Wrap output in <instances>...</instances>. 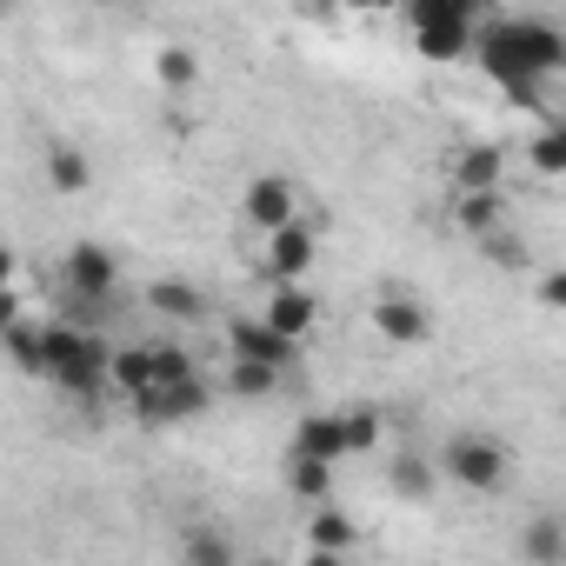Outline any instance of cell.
<instances>
[{"mask_svg":"<svg viewBox=\"0 0 566 566\" xmlns=\"http://www.w3.org/2000/svg\"><path fill=\"white\" fill-rule=\"evenodd\" d=\"M473 54L513 101H539V81L566 67V34L539 14H486Z\"/></svg>","mask_w":566,"mask_h":566,"instance_id":"obj_1","label":"cell"},{"mask_svg":"<svg viewBox=\"0 0 566 566\" xmlns=\"http://www.w3.org/2000/svg\"><path fill=\"white\" fill-rule=\"evenodd\" d=\"M41 360H48V380L74 400H94L101 387H114V354L101 334L74 327V321H41Z\"/></svg>","mask_w":566,"mask_h":566,"instance_id":"obj_2","label":"cell"},{"mask_svg":"<svg viewBox=\"0 0 566 566\" xmlns=\"http://www.w3.org/2000/svg\"><path fill=\"white\" fill-rule=\"evenodd\" d=\"M480 21H486V14L473 8V0H420V8L407 14V28H413V41H420L427 61H460V54H473Z\"/></svg>","mask_w":566,"mask_h":566,"instance_id":"obj_3","label":"cell"},{"mask_svg":"<svg viewBox=\"0 0 566 566\" xmlns=\"http://www.w3.org/2000/svg\"><path fill=\"white\" fill-rule=\"evenodd\" d=\"M440 473H447L460 493H500V486H506V447H500L486 427H460V433H447V447H440Z\"/></svg>","mask_w":566,"mask_h":566,"instance_id":"obj_4","label":"cell"},{"mask_svg":"<svg viewBox=\"0 0 566 566\" xmlns=\"http://www.w3.org/2000/svg\"><path fill=\"white\" fill-rule=\"evenodd\" d=\"M321 260V233L307 227V220H294V227H280V233H266L260 240V280L266 287H307V266Z\"/></svg>","mask_w":566,"mask_h":566,"instance_id":"obj_5","label":"cell"},{"mask_svg":"<svg viewBox=\"0 0 566 566\" xmlns=\"http://www.w3.org/2000/svg\"><path fill=\"white\" fill-rule=\"evenodd\" d=\"M227 354L247 360V367H273V374H287V367L301 360V347L280 340L260 314H227Z\"/></svg>","mask_w":566,"mask_h":566,"instance_id":"obj_6","label":"cell"},{"mask_svg":"<svg viewBox=\"0 0 566 566\" xmlns=\"http://www.w3.org/2000/svg\"><path fill=\"white\" fill-rule=\"evenodd\" d=\"M61 280L74 287L81 307H101V301H114V287H120V266H114V253H107L101 240H81V247H67Z\"/></svg>","mask_w":566,"mask_h":566,"instance_id":"obj_7","label":"cell"},{"mask_svg":"<svg viewBox=\"0 0 566 566\" xmlns=\"http://www.w3.org/2000/svg\"><path fill=\"white\" fill-rule=\"evenodd\" d=\"M240 213H247V227L266 240V233H280V227H294V220H301V193H294V180L260 174V180L240 193Z\"/></svg>","mask_w":566,"mask_h":566,"instance_id":"obj_8","label":"cell"},{"mask_svg":"<svg viewBox=\"0 0 566 566\" xmlns=\"http://www.w3.org/2000/svg\"><path fill=\"white\" fill-rule=\"evenodd\" d=\"M367 321H374V334L394 340V347H420V340H433V307L413 301V294H380V301L367 307Z\"/></svg>","mask_w":566,"mask_h":566,"instance_id":"obj_9","label":"cell"},{"mask_svg":"<svg viewBox=\"0 0 566 566\" xmlns=\"http://www.w3.org/2000/svg\"><path fill=\"white\" fill-rule=\"evenodd\" d=\"M260 321H266L280 340H294V347H301V340L321 327V294H314V287H266Z\"/></svg>","mask_w":566,"mask_h":566,"instance_id":"obj_10","label":"cell"},{"mask_svg":"<svg viewBox=\"0 0 566 566\" xmlns=\"http://www.w3.org/2000/svg\"><path fill=\"white\" fill-rule=\"evenodd\" d=\"M207 407V380H180V387H147L140 400H134V420L140 427H180V420H193Z\"/></svg>","mask_w":566,"mask_h":566,"instance_id":"obj_11","label":"cell"},{"mask_svg":"<svg viewBox=\"0 0 566 566\" xmlns=\"http://www.w3.org/2000/svg\"><path fill=\"white\" fill-rule=\"evenodd\" d=\"M453 180H460V193H500V180H506V154H500L493 140H473V147L453 154Z\"/></svg>","mask_w":566,"mask_h":566,"instance_id":"obj_12","label":"cell"},{"mask_svg":"<svg viewBox=\"0 0 566 566\" xmlns=\"http://www.w3.org/2000/svg\"><path fill=\"white\" fill-rule=\"evenodd\" d=\"M294 453L301 460H327V467H340L354 447H347V420L340 413H307L301 420V433H294Z\"/></svg>","mask_w":566,"mask_h":566,"instance_id":"obj_13","label":"cell"},{"mask_svg":"<svg viewBox=\"0 0 566 566\" xmlns=\"http://www.w3.org/2000/svg\"><path fill=\"white\" fill-rule=\"evenodd\" d=\"M520 559H526V566H566V520L533 513V520L520 526Z\"/></svg>","mask_w":566,"mask_h":566,"instance_id":"obj_14","label":"cell"},{"mask_svg":"<svg viewBox=\"0 0 566 566\" xmlns=\"http://www.w3.org/2000/svg\"><path fill=\"white\" fill-rule=\"evenodd\" d=\"M240 553H233V539L220 533V526H187L180 533V566H233Z\"/></svg>","mask_w":566,"mask_h":566,"instance_id":"obj_15","label":"cell"},{"mask_svg":"<svg viewBox=\"0 0 566 566\" xmlns=\"http://www.w3.org/2000/svg\"><path fill=\"white\" fill-rule=\"evenodd\" d=\"M354 539H360V533H354V520H347L340 506H314V513H307V546H314V553H347Z\"/></svg>","mask_w":566,"mask_h":566,"instance_id":"obj_16","label":"cell"},{"mask_svg":"<svg viewBox=\"0 0 566 566\" xmlns=\"http://www.w3.org/2000/svg\"><path fill=\"white\" fill-rule=\"evenodd\" d=\"M147 301H154V314H167V321H200V314H207V294L187 287V280H154Z\"/></svg>","mask_w":566,"mask_h":566,"instance_id":"obj_17","label":"cell"},{"mask_svg":"<svg viewBox=\"0 0 566 566\" xmlns=\"http://www.w3.org/2000/svg\"><path fill=\"white\" fill-rule=\"evenodd\" d=\"M114 394H127V400H140L147 387H154V347H120L114 354Z\"/></svg>","mask_w":566,"mask_h":566,"instance_id":"obj_18","label":"cell"},{"mask_svg":"<svg viewBox=\"0 0 566 566\" xmlns=\"http://www.w3.org/2000/svg\"><path fill=\"white\" fill-rule=\"evenodd\" d=\"M473 240H486V233H500L506 227V200L500 193H460V213H453Z\"/></svg>","mask_w":566,"mask_h":566,"instance_id":"obj_19","label":"cell"},{"mask_svg":"<svg viewBox=\"0 0 566 566\" xmlns=\"http://www.w3.org/2000/svg\"><path fill=\"white\" fill-rule=\"evenodd\" d=\"M287 486H294L307 506H327V493H334V467H327V460H301V453H294V460H287Z\"/></svg>","mask_w":566,"mask_h":566,"instance_id":"obj_20","label":"cell"},{"mask_svg":"<svg viewBox=\"0 0 566 566\" xmlns=\"http://www.w3.org/2000/svg\"><path fill=\"white\" fill-rule=\"evenodd\" d=\"M48 180H54L61 193H81V187L94 180V167H87V154H81V147H67V140H61V147H48Z\"/></svg>","mask_w":566,"mask_h":566,"instance_id":"obj_21","label":"cell"},{"mask_svg":"<svg viewBox=\"0 0 566 566\" xmlns=\"http://www.w3.org/2000/svg\"><path fill=\"white\" fill-rule=\"evenodd\" d=\"M180 380H200L193 354L174 347V340H154V387H180Z\"/></svg>","mask_w":566,"mask_h":566,"instance_id":"obj_22","label":"cell"},{"mask_svg":"<svg viewBox=\"0 0 566 566\" xmlns=\"http://www.w3.org/2000/svg\"><path fill=\"white\" fill-rule=\"evenodd\" d=\"M154 74H160V87H193V81H200V61H193V48L174 41V48L154 54Z\"/></svg>","mask_w":566,"mask_h":566,"instance_id":"obj_23","label":"cell"},{"mask_svg":"<svg viewBox=\"0 0 566 566\" xmlns=\"http://www.w3.org/2000/svg\"><path fill=\"white\" fill-rule=\"evenodd\" d=\"M526 160H533V174H566V127L533 134L526 140Z\"/></svg>","mask_w":566,"mask_h":566,"instance_id":"obj_24","label":"cell"},{"mask_svg":"<svg viewBox=\"0 0 566 566\" xmlns=\"http://www.w3.org/2000/svg\"><path fill=\"white\" fill-rule=\"evenodd\" d=\"M394 486H400L407 500H427V493H433V467H427L420 453H407V460H394Z\"/></svg>","mask_w":566,"mask_h":566,"instance_id":"obj_25","label":"cell"},{"mask_svg":"<svg viewBox=\"0 0 566 566\" xmlns=\"http://www.w3.org/2000/svg\"><path fill=\"white\" fill-rule=\"evenodd\" d=\"M227 387L253 400V394H273V387H280V374H273V367H247V360H233V367H227Z\"/></svg>","mask_w":566,"mask_h":566,"instance_id":"obj_26","label":"cell"},{"mask_svg":"<svg viewBox=\"0 0 566 566\" xmlns=\"http://www.w3.org/2000/svg\"><path fill=\"white\" fill-rule=\"evenodd\" d=\"M340 420H347V447H354V453H367V447L380 440V413H367V407H354V413H340Z\"/></svg>","mask_w":566,"mask_h":566,"instance_id":"obj_27","label":"cell"},{"mask_svg":"<svg viewBox=\"0 0 566 566\" xmlns=\"http://www.w3.org/2000/svg\"><path fill=\"white\" fill-rule=\"evenodd\" d=\"M533 301H539V307H553V314H566V266H546V273H539Z\"/></svg>","mask_w":566,"mask_h":566,"instance_id":"obj_28","label":"cell"},{"mask_svg":"<svg viewBox=\"0 0 566 566\" xmlns=\"http://www.w3.org/2000/svg\"><path fill=\"white\" fill-rule=\"evenodd\" d=\"M480 247H486L493 260H506V266H526V253H520V240H513V233H486Z\"/></svg>","mask_w":566,"mask_h":566,"instance_id":"obj_29","label":"cell"},{"mask_svg":"<svg viewBox=\"0 0 566 566\" xmlns=\"http://www.w3.org/2000/svg\"><path fill=\"white\" fill-rule=\"evenodd\" d=\"M301 566H347V559H340V553H314V546H307V559H301Z\"/></svg>","mask_w":566,"mask_h":566,"instance_id":"obj_30","label":"cell"}]
</instances>
